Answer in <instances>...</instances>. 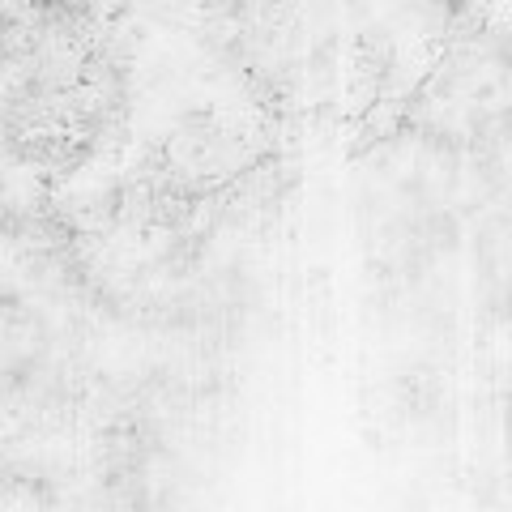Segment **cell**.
Masks as SVG:
<instances>
[]
</instances>
